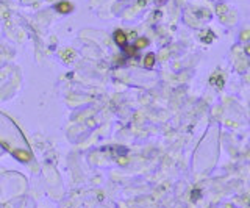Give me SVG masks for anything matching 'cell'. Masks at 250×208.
<instances>
[{"label":"cell","mask_w":250,"mask_h":208,"mask_svg":"<svg viewBox=\"0 0 250 208\" xmlns=\"http://www.w3.org/2000/svg\"><path fill=\"white\" fill-rule=\"evenodd\" d=\"M114 41H116V44L121 47V49H125L127 47V36H125V33L122 31V30H117V31L114 33Z\"/></svg>","instance_id":"1"},{"label":"cell","mask_w":250,"mask_h":208,"mask_svg":"<svg viewBox=\"0 0 250 208\" xmlns=\"http://www.w3.org/2000/svg\"><path fill=\"white\" fill-rule=\"evenodd\" d=\"M55 8L58 13H63V14H67V13L72 11V5L69 2H59V3H56Z\"/></svg>","instance_id":"2"},{"label":"cell","mask_w":250,"mask_h":208,"mask_svg":"<svg viewBox=\"0 0 250 208\" xmlns=\"http://www.w3.org/2000/svg\"><path fill=\"white\" fill-rule=\"evenodd\" d=\"M153 64H155V55H153V53H149V55L145 56L144 66H145L147 69H150V68H153Z\"/></svg>","instance_id":"3"},{"label":"cell","mask_w":250,"mask_h":208,"mask_svg":"<svg viewBox=\"0 0 250 208\" xmlns=\"http://www.w3.org/2000/svg\"><path fill=\"white\" fill-rule=\"evenodd\" d=\"M147 39H144V38H142V39H139V41L138 42H136V44H135V47H136V49H142V47H144V45H147Z\"/></svg>","instance_id":"4"},{"label":"cell","mask_w":250,"mask_h":208,"mask_svg":"<svg viewBox=\"0 0 250 208\" xmlns=\"http://www.w3.org/2000/svg\"><path fill=\"white\" fill-rule=\"evenodd\" d=\"M64 56H66V58H74V52H72V50H66Z\"/></svg>","instance_id":"5"},{"label":"cell","mask_w":250,"mask_h":208,"mask_svg":"<svg viewBox=\"0 0 250 208\" xmlns=\"http://www.w3.org/2000/svg\"><path fill=\"white\" fill-rule=\"evenodd\" d=\"M199 194H200V191H199V189H194V191H192V199H194V200L199 199V197H197Z\"/></svg>","instance_id":"6"}]
</instances>
